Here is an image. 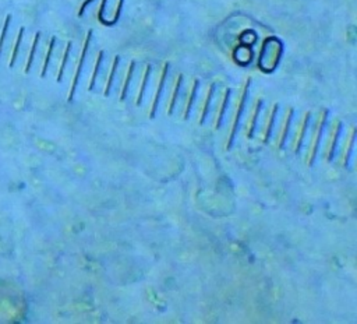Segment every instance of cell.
<instances>
[{
  "instance_id": "cell-1",
  "label": "cell",
  "mask_w": 357,
  "mask_h": 324,
  "mask_svg": "<svg viewBox=\"0 0 357 324\" xmlns=\"http://www.w3.org/2000/svg\"><path fill=\"white\" fill-rule=\"evenodd\" d=\"M14 42H11V15H8L0 29V64L4 61L6 54L11 56Z\"/></svg>"
}]
</instances>
